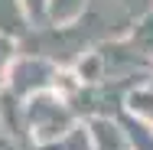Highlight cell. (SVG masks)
<instances>
[{"instance_id":"1","label":"cell","mask_w":153,"mask_h":150,"mask_svg":"<svg viewBox=\"0 0 153 150\" xmlns=\"http://www.w3.org/2000/svg\"><path fill=\"white\" fill-rule=\"evenodd\" d=\"M26 118H30V127H33V134H36L39 144L59 140L62 134L68 131V124H72L68 108L62 104L59 98H52V95H36L30 101V108H26Z\"/></svg>"},{"instance_id":"5","label":"cell","mask_w":153,"mask_h":150,"mask_svg":"<svg viewBox=\"0 0 153 150\" xmlns=\"http://www.w3.org/2000/svg\"><path fill=\"white\" fill-rule=\"evenodd\" d=\"M42 150H88V137L85 131H75V134H62L59 144H42Z\"/></svg>"},{"instance_id":"2","label":"cell","mask_w":153,"mask_h":150,"mask_svg":"<svg viewBox=\"0 0 153 150\" xmlns=\"http://www.w3.org/2000/svg\"><path fill=\"white\" fill-rule=\"evenodd\" d=\"M52 75H56V72H52L42 59H26V62H20V65L13 69V75H10V88L16 91V95H26V91L42 88Z\"/></svg>"},{"instance_id":"3","label":"cell","mask_w":153,"mask_h":150,"mask_svg":"<svg viewBox=\"0 0 153 150\" xmlns=\"http://www.w3.org/2000/svg\"><path fill=\"white\" fill-rule=\"evenodd\" d=\"M0 26L10 30L13 36L23 33V10H20V0H0Z\"/></svg>"},{"instance_id":"4","label":"cell","mask_w":153,"mask_h":150,"mask_svg":"<svg viewBox=\"0 0 153 150\" xmlns=\"http://www.w3.org/2000/svg\"><path fill=\"white\" fill-rule=\"evenodd\" d=\"M49 10H52L56 23H68L85 10V0H49Z\"/></svg>"},{"instance_id":"6","label":"cell","mask_w":153,"mask_h":150,"mask_svg":"<svg viewBox=\"0 0 153 150\" xmlns=\"http://www.w3.org/2000/svg\"><path fill=\"white\" fill-rule=\"evenodd\" d=\"M13 59V39H7V36H0V85L7 82V65Z\"/></svg>"},{"instance_id":"7","label":"cell","mask_w":153,"mask_h":150,"mask_svg":"<svg viewBox=\"0 0 153 150\" xmlns=\"http://www.w3.org/2000/svg\"><path fill=\"white\" fill-rule=\"evenodd\" d=\"M23 7L30 10L33 16H42V7H46V0H23Z\"/></svg>"}]
</instances>
